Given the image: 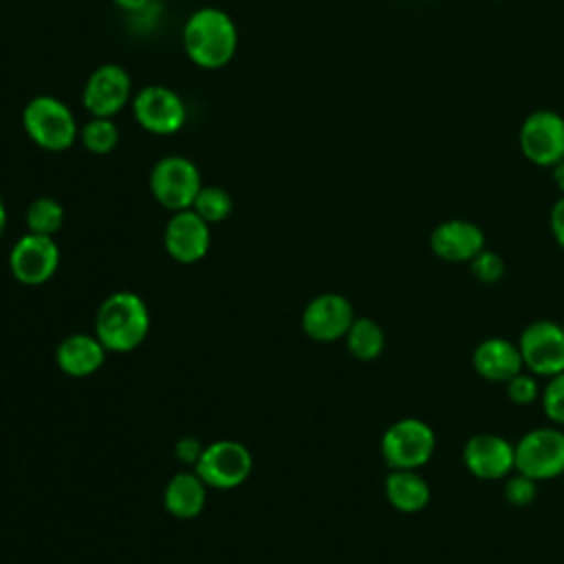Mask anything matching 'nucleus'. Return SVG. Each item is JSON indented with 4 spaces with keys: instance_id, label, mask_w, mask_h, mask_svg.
<instances>
[{
    "instance_id": "nucleus-1",
    "label": "nucleus",
    "mask_w": 564,
    "mask_h": 564,
    "mask_svg": "<svg viewBox=\"0 0 564 564\" xmlns=\"http://www.w3.org/2000/svg\"><path fill=\"white\" fill-rule=\"evenodd\" d=\"M183 48L198 68L227 66L238 51L236 22L218 7H200L183 24Z\"/></svg>"
},
{
    "instance_id": "nucleus-2",
    "label": "nucleus",
    "mask_w": 564,
    "mask_h": 564,
    "mask_svg": "<svg viewBox=\"0 0 564 564\" xmlns=\"http://www.w3.org/2000/svg\"><path fill=\"white\" fill-rule=\"evenodd\" d=\"M150 330L145 302L132 291L108 295L97 308L95 335L108 352H130L143 344Z\"/></svg>"
},
{
    "instance_id": "nucleus-3",
    "label": "nucleus",
    "mask_w": 564,
    "mask_h": 564,
    "mask_svg": "<svg viewBox=\"0 0 564 564\" xmlns=\"http://www.w3.org/2000/svg\"><path fill=\"white\" fill-rule=\"evenodd\" d=\"M26 137L46 152H64L79 139V126L66 101L53 95H35L22 108Z\"/></svg>"
},
{
    "instance_id": "nucleus-4",
    "label": "nucleus",
    "mask_w": 564,
    "mask_h": 564,
    "mask_svg": "<svg viewBox=\"0 0 564 564\" xmlns=\"http://www.w3.org/2000/svg\"><path fill=\"white\" fill-rule=\"evenodd\" d=\"M436 449V432L416 416H403L386 427L379 452L390 469H421Z\"/></svg>"
},
{
    "instance_id": "nucleus-5",
    "label": "nucleus",
    "mask_w": 564,
    "mask_h": 564,
    "mask_svg": "<svg viewBox=\"0 0 564 564\" xmlns=\"http://www.w3.org/2000/svg\"><path fill=\"white\" fill-rule=\"evenodd\" d=\"M203 187L198 165L181 154L161 156L150 170V192L170 212L189 209Z\"/></svg>"
},
{
    "instance_id": "nucleus-6",
    "label": "nucleus",
    "mask_w": 564,
    "mask_h": 564,
    "mask_svg": "<svg viewBox=\"0 0 564 564\" xmlns=\"http://www.w3.org/2000/svg\"><path fill=\"white\" fill-rule=\"evenodd\" d=\"M516 471L542 482L564 474V432L560 427H533L516 443Z\"/></svg>"
},
{
    "instance_id": "nucleus-7",
    "label": "nucleus",
    "mask_w": 564,
    "mask_h": 564,
    "mask_svg": "<svg viewBox=\"0 0 564 564\" xmlns=\"http://www.w3.org/2000/svg\"><path fill=\"white\" fill-rule=\"evenodd\" d=\"M132 115L145 132L170 137L185 126L187 106L176 90L161 84H150L132 95Z\"/></svg>"
},
{
    "instance_id": "nucleus-8",
    "label": "nucleus",
    "mask_w": 564,
    "mask_h": 564,
    "mask_svg": "<svg viewBox=\"0 0 564 564\" xmlns=\"http://www.w3.org/2000/svg\"><path fill=\"white\" fill-rule=\"evenodd\" d=\"M524 370L535 377H553L564 370V330L553 319L527 324L518 337Z\"/></svg>"
},
{
    "instance_id": "nucleus-9",
    "label": "nucleus",
    "mask_w": 564,
    "mask_h": 564,
    "mask_svg": "<svg viewBox=\"0 0 564 564\" xmlns=\"http://www.w3.org/2000/svg\"><path fill=\"white\" fill-rule=\"evenodd\" d=\"M520 152L540 167H553L564 159V117L555 110H533L518 132Z\"/></svg>"
},
{
    "instance_id": "nucleus-10",
    "label": "nucleus",
    "mask_w": 564,
    "mask_h": 564,
    "mask_svg": "<svg viewBox=\"0 0 564 564\" xmlns=\"http://www.w3.org/2000/svg\"><path fill=\"white\" fill-rule=\"evenodd\" d=\"M251 465V454L242 443L216 441L203 449L194 471L212 489H234L249 478Z\"/></svg>"
},
{
    "instance_id": "nucleus-11",
    "label": "nucleus",
    "mask_w": 564,
    "mask_h": 564,
    "mask_svg": "<svg viewBox=\"0 0 564 564\" xmlns=\"http://www.w3.org/2000/svg\"><path fill=\"white\" fill-rule=\"evenodd\" d=\"M132 101V79L119 64L97 66L82 90V104L93 117H115Z\"/></svg>"
},
{
    "instance_id": "nucleus-12",
    "label": "nucleus",
    "mask_w": 564,
    "mask_h": 564,
    "mask_svg": "<svg viewBox=\"0 0 564 564\" xmlns=\"http://www.w3.org/2000/svg\"><path fill=\"white\" fill-rule=\"evenodd\" d=\"M59 267V247L53 236H40L26 231L15 240L9 253V269L22 284H44L55 275Z\"/></svg>"
},
{
    "instance_id": "nucleus-13",
    "label": "nucleus",
    "mask_w": 564,
    "mask_h": 564,
    "mask_svg": "<svg viewBox=\"0 0 564 564\" xmlns=\"http://www.w3.org/2000/svg\"><path fill=\"white\" fill-rule=\"evenodd\" d=\"M465 469L480 480H505L516 471V447L494 432H478L463 445Z\"/></svg>"
},
{
    "instance_id": "nucleus-14",
    "label": "nucleus",
    "mask_w": 564,
    "mask_h": 564,
    "mask_svg": "<svg viewBox=\"0 0 564 564\" xmlns=\"http://www.w3.org/2000/svg\"><path fill=\"white\" fill-rule=\"evenodd\" d=\"M355 322V308L341 293H322L302 311V330L315 341L341 339Z\"/></svg>"
},
{
    "instance_id": "nucleus-15",
    "label": "nucleus",
    "mask_w": 564,
    "mask_h": 564,
    "mask_svg": "<svg viewBox=\"0 0 564 564\" xmlns=\"http://www.w3.org/2000/svg\"><path fill=\"white\" fill-rule=\"evenodd\" d=\"M209 242V223H205L194 209L172 212L163 234V245L172 260L194 264L207 256Z\"/></svg>"
},
{
    "instance_id": "nucleus-16",
    "label": "nucleus",
    "mask_w": 564,
    "mask_h": 564,
    "mask_svg": "<svg viewBox=\"0 0 564 564\" xmlns=\"http://www.w3.org/2000/svg\"><path fill=\"white\" fill-rule=\"evenodd\" d=\"M430 249L445 262H467L485 249L482 229L465 218L438 223L430 234Z\"/></svg>"
},
{
    "instance_id": "nucleus-17",
    "label": "nucleus",
    "mask_w": 564,
    "mask_h": 564,
    "mask_svg": "<svg viewBox=\"0 0 564 564\" xmlns=\"http://www.w3.org/2000/svg\"><path fill=\"white\" fill-rule=\"evenodd\" d=\"M471 366L482 379L494 383H507L524 370L518 341L505 337H487L478 341L471 355Z\"/></svg>"
},
{
    "instance_id": "nucleus-18",
    "label": "nucleus",
    "mask_w": 564,
    "mask_h": 564,
    "mask_svg": "<svg viewBox=\"0 0 564 564\" xmlns=\"http://www.w3.org/2000/svg\"><path fill=\"white\" fill-rule=\"evenodd\" d=\"M106 348L97 335H68L55 350V361L68 377H88L104 366Z\"/></svg>"
},
{
    "instance_id": "nucleus-19",
    "label": "nucleus",
    "mask_w": 564,
    "mask_h": 564,
    "mask_svg": "<svg viewBox=\"0 0 564 564\" xmlns=\"http://www.w3.org/2000/svg\"><path fill=\"white\" fill-rule=\"evenodd\" d=\"M388 502L401 513H419L430 505L432 491L419 469H390L383 482Z\"/></svg>"
},
{
    "instance_id": "nucleus-20",
    "label": "nucleus",
    "mask_w": 564,
    "mask_h": 564,
    "mask_svg": "<svg viewBox=\"0 0 564 564\" xmlns=\"http://www.w3.org/2000/svg\"><path fill=\"white\" fill-rule=\"evenodd\" d=\"M207 500V485L196 471H178L170 478L163 491L165 509L181 520L196 518Z\"/></svg>"
},
{
    "instance_id": "nucleus-21",
    "label": "nucleus",
    "mask_w": 564,
    "mask_h": 564,
    "mask_svg": "<svg viewBox=\"0 0 564 564\" xmlns=\"http://www.w3.org/2000/svg\"><path fill=\"white\" fill-rule=\"evenodd\" d=\"M344 341L357 361H375L386 348V333L375 319L355 317L348 333L344 335Z\"/></svg>"
},
{
    "instance_id": "nucleus-22",
    "label": "nucleus",
    "mask_w": 564,
    "mask_h": 564,
    "mask_svg": "<svg viewBox=\"0 0 564 564\" xmlns=\"http://www.w3.org/2000/svg\"><path fill=\"white\" fill-rule=\"evenodd\" d=\"M24 220L31 234L55 236L64 225V207L51 196H40L26 207Z\"/></svg>"
},
{
    "instance_id": "nucleus-23",
    "label": "nucleus",
    "mask_w": 564,
    "mask_h": 564,
    "mask_svg": "<svg viewBox=\"0 0 564 564\" xmlns=\"http://www.w3.org/2000/svg\"><path fill=\"white\" fill-rule=\"evenodd\" d=\"M79 141L90 154H108L119 143V128L110 117H90L79 128Z\"/></svg>"
},
{
    "instance_id": "nucleus-24",
    "label": "nucleus",
    "mask_w": 564,
    "mask_h": 564,
    "mask_svg": "<svg viewBox=\"0 0 564 564\" xmlns=\"http://www.w3.org/2000/svg\"><path fill=\"white\" fill-rule=\"evenodd\" d=\"M189 209H194L205 223L214 225V223H223L231 214L234 198L220 185H203Z\"/></svg>"
},
{
    "instance_id": "nucleus-25",
    "label": "nucleus",
    "mask_w": 564,
    "mask_h": 564,
    "mask_svg": "<svg viewBox=\"0 0 564 564\" xmlns=\"http://www.w3.org/2000/svg\"><path fill=\"white\" fill-rule=\"evenodd\" d=\"M502 496L505 500L511 505V507H529L535 502L538 498V480L520 474V471H511L507 478H505V485H502Z\"/></svg>"
},
{
    "instance_id": "nucleus-26",
    "label": "nucleus",
    "mask_w": 564,
    "mask_h": 564,
    "mask_svg": "<svg viewBox=\"0 0 564 564\" xmlns=\"http://www.w3.org/2000/svg\"><path fill=\"white\" fill-rule=\"evenodd\" d=\"M540 403L549 421L564 425V370L546 379L540 392Z\"/></svg>"
},
{
    "instance_id": "nucleus-27",
    "label": "nucleus",
    "mask_w": 564,
    "mask_h": 564,
    "mask_svg": "<svg viewBox=\"0 0 564 564\" xmlns=\"http://www.w3.org/2000/svg\"><path fill=\"white\" fill-rule=\"evenodd\" d=\"M469 269L474 273V278L482 284H496L502 280L505 275V260L500 253L491 251V249H482L478 256H474L469 260Z\"/></svg>"
},
{
    "instance_id": "nucleus-28",
    "label": "nucleus",
    "mask_w": 564,
    "mask_h": 564,
    "mask_svg": "<svg viewBox=\"0 0 564 564\" xmlns=\"http://www.w3.org/2000/svg\"><path fill=\"white\" fill-rule=\"evenodd\" d=\"M505 386H507L509 401H513L516 405H531L540 399V392H542V388L538 383V377L531 375L529 370L518 372Z\"/></svg>"
},
{
    "instance_id": "nucleus-29",
    "label": "nucleus",
    "mask_w": 564,
    "mask_h": 564,
    "mask_svg": "<svg viewBox=\"0 0 564 564\" xmlns=\"http://www.w3.org/2000/svg\"><path fill=\"white\" fill-rule=\"evenodd\" d=\"M549 225L555 242L560 245V249H564V194L553 203L549 214Z\"/></svg>"
},
{
    "instance_id": "nucleus-30",
    "label": "nucleus",
    "mask_w": 564,
    "mask_h": 564,
    "mask_svg": "<svg viewBox=\"0 0 564 564\" xmlns=\"http://www.w3.org/2000/svg\"><path fill=\"white\" fill-rule=\"evenodd\" d=\"M203 449H205V447H203L196 438L185 436V438H181L178 445H176V458H178L181 463L196 465L198 458H200V454H203Z\"/></svg>"
},
{
    "instance_id": "nucleus-31",
    "label": "nucleus",
    "mask_w": 564,
    "mask_h": 564,
    "mask_svg": "<svg viewBox=\"0 0 564 564\" xmlns=\"http://www.w3.org/2000/svg\"><path fill=\"white\" fill-rule=\"evenodd\" d=\"M110 2L130 15V13L141 11L150 0H110Z\"/></svg>"
},
{
    "instance_id": "nucleus-32",
    "label": "nucleus",
    "mask_w": 564,
    "mask_h": 564,
    "mask_svg": "<svg viewBox=\"0 0 564 564\" xmlns=\"http://www.w3.org/2000/svg\"><path fill=\"white\" fill-rule=\"evenodd\" d=\"M551 170H553V183H555V187L560 189V194H564V159H560Z\"/></svg>"
},
{
    "instance_id": "nucleus-33",
    "label": "nucleus",
    "mask_w": 564,
    "mask_h": 564,
    "mask_svg": "<svg viewBox=\"0 0 564 564\" xmlns=\"http://www.w3.org/2000/svg\"><path fill=\"white\" fill-rule=\"evenodd\" d=\"M4 229H7V207H4V200L0 198V238L4 236Z\"/></svg>"
},
{
    "instance_id": "nucleus-34",
    "label": "nucleus",
    "mask_w": 564,
    "mask_h": 564,
    "mask_svg": "<svg viewBox=\"0 0 564 564\" xmlns=\"http://www.w3.org/2000/svg\"><path fill=\"white\" fill-rule=\"evenodd\" d=\"M562 330H564V322H562Z\"/></svg>"
}]
</instances>
